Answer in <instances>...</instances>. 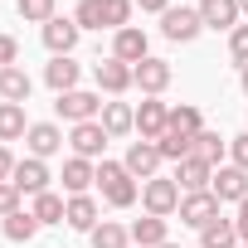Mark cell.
<instances>
[{
	"instance_id": "obj_1",
	"label": "cell",
	"mask_w": 248,
	"mask_h": 248,
	"mask_svg": "<svg viewBox=\"0 0 248 248\" xmlns=\"http://www.w3.org/2000/svg\"><path fill=\"white\" fill-rule=\"evenodd\" d=\"M97 190H102V200H107L112 209H132L137 195H141V185L132 180V170L122 166V161H107V156H102V166H97Z\"/></svg>"
},
{
	"instance_id": "obj_2",
	"label": "cell",
	"mask_w": 248,
	"mask_h": 248,
	"mask_svg": "<svg viewBox=\"0 0 248 248\" xmlns=\"http://www.w3.org/2000/svg\"><path fill=\"white\" fill-rule=\"evenodd\" d=\"M180 200H185V190H180L170 175H156V180H146V185H141V209H146V214H156V219L180 214Z\"/></svg>"
},
{
	"instance_id": "obj_3",
	"label": "cell",
	"mask_w": 248,
	"mask_h": 248,
	"mask_svg": "<svg viewBox=\"0 0 248 248\" xmlns=\"http://www.w3.org/2000/svg\"><path fill=\"white\" fill-rule=\"evenodd\" d=\"M54 112L68 122V127H78V122H97L102 117V93H88V88H73V93H59Z\"/></svg>"
},
{
	"instance_id": "obj_4",
	"label": "cell",
	"mask_w": 248,
	"mask_h": 248,
	"mask_svg": "<svg viewBox=\"0 0 248 248\" xmlns=\"http://www.w3.org/2000/svg\"><path fill=\"white\" fill-rule=\"evenodd\" d=\"M200 30H204L200 10H185V5H170V10L161 15V34H166L170 44H195V39H200Z\"/></svg>"
},
{
	"instance_id": "obj_5",
	"label": "cell",
	"mask_w": 248,
	"mask_h": 248,
	"mask_svg": "<svg viewBox=\"0 0 248 248\" xmlns=\"http://www.w3.org/2000/svg\"><path fill=\"white\" fill-rule=\"evenodd\" d=\"M39 34H44V49H49L54 59H68V54L78 49V34H83V30H78V20H73V15H54Z\"/></svg>"
},
{
	"instance_id": "obj_6",
	"label": "cell",
	"mask_w": 248,
	"mask_h": 248,
	"mask_svg": "<svg viewBox=\"0 0 248 248\" xmlns=\"http://www.w3.org/2000/svg\"><path fill=\"white\" fill-rule=\"evenodd\" d=\"M93 83H97V93H107V97H122L127 88H137V78H132V63H122V59H97V68H93Z\"/></svg>"
},
{
	"instance_id": "obj_7",
	"label": "cell",
	"mask_w": 248,
	"mask_h": 248,
	"mask_svg": "<svg viewBox=\"0 0 248 248\" xmlns=\"http://www.w3.org/2000/svg\"><path fill=\"white\" fill-rule=\"evenodd\" d=\"M214 219H219V195H214V190H195V195L180 200V224H185V229H204V224H214Z\"/></svg>"
},
{
	"instance_id": "obj_8",
	"label": "cell",
	"mask_w": 248,
	"mask_h": 248,
	"mask_svg": "<svg viewBox=\"0 0 248 248\" xmlns=\"http://www.w3.org/2000/svg\"><path fill=\"white\" fill-rule=\"evenodd\" d=\"M112 59H122V63H141V59H151V39H146V30L141 25H127V30H117L112 34Z\"/></svg>"
},
{
	"instance_id": "obj_9",
	"label": "cell",
	"mask_w": 248,
	"mask_h": 248,
	"mask_svg": "<svg viewBox=\"0 0 248 248\" xmlns=\"http://www.w3.org/2000/svg\"><path fill=\"white\" fill-rule=\"evenodd\" d=\"M132 78H137V88H141L146 97H161V93L170 88V78H175V68H170L166 59H156V54H151V59H141V63L132 68Z\"/></svg>"
},
{
	"instance_id": "obj_10",
	"label": "cell",
	"mask_w": 248,
	"mask_h": 248,
	"mask_svg": "<svg viewBox=\"0 0 248 248\" xmlns=\"http://www.w3.org/2000/svg\"><path fill=\"white\" fill-rule=\"evenodd\" d=\"M137 132H141V141H161V137L170 132V107H166L161 97H146V102L137 107Z\"/></svg>"
},
{
	"instance_id": "obj_11",
	"label": "cell",
	"mask_w": 248,
	"mask_h": 248,
	"mask_svg": "<svg viewBox=\"0 0 248 248\" xmlns=\"http://www.w3.org/2000/svg\"><path fill=\"white\" fill-rule=\"evenodd\" d=\"M107 132H102V122H78V127L68 132V146H73V156H83V161H97L102 151H107Z\"/></svg>"
},
{
	"instance_id": "obj_12",
	"label": "cell",
	"mask_w": 248,
	"mask_h": 248,
	"mask_svg": "<svg viewBox=\"0 0 248 248\" xmlns=\"http://www.w3.org/2000/svg\"><path fill=\"white\" fill-rule=\"evenodd\" d=\"M122 166L132 170V180H156V170H161V151H156V141H132L127 146V156H122Z\"/></svg>"
},
{
	"instance_id": "obj_13",
	"label": "cell",
	"mask_w": 248,
	"mask_h": 248,
	"mask_svg": "<svg viewBox=\"0 0 248 248\" xmlns=\"http://www.w3.org/2000/svg\"><path fill=\"white\" fill-rule=\"evenodd\" d=\"M49 161H39V156H25L20 166H15V175H10V185L20 190V195H44L49 190Z\"/></svg>"
},
{
	"instance_id": "obj_14",
	"label": "cell",
	"mask_w": 248,
	"mask_h": 248,
	"mask_svg": "<svg viewBox=\"0 0 248 248\" xmlns=\"http://www.w3.org/2000/svg\"><path fill=\"white\" fill-rule=\"evenodd\" d=\"M209 190L219 195V204H224V200H229V204H243V200H248V170H238V166L229 161V166H219V170H214Z\"/></svg>"
},
{
	"instance_id": "obj_15",
	"label": "cell",
	"mask_w": 248,
	"mask_h": 248,
	"mask_svg": "<svg viewBox=\"0 0 248 248\" xmlns=\"http://www.w3.org/2000/svg\"><path fill=\"white\" fill-rule=\"evenodd\" d=\"M25 146H30V156H39V161L59 156V151H63V132H59V122H34V127L25 132Z\"/></svg>"
},
{
	"instance_id": "obj_16",
	"label": "cell",
	"mask_w": 248,
	"mask_h": 248,
	"mask_svg": "<svg viewBox=\"0 0 248 248\" xmlns=\"http://www.w3.org/2000/svg\"><path fill=\"white\" fill-rule=\"evenodd\" d=\"M185 195H195V190H209V180H214V166L209 161H200V156H185L180 166H175V175H170Z\"/></svg>"
},
{
	"instance_id": "obj_17",
	"label": "cell",
	"mask_w": 248,
	"mask_h": 248,
	"mask_svg": "<svg viewBox=\"0 0 248 248\" xmlns=\"http://www.w3.org/2000/svg\"><path fill=\"white\" fill-rule=\"evenodd\" d=\"M200 20H204V30H238V0H200Z\"/></svg>"
},
{
	"instance_id": "obj_18",
	"label": "cell",
	"mask_w": 248,
	"mask_h": 248,
	"mask_svg": "<svg viewBox=\"0 0 248 248\" xmlns=\"http://www.w3.org/2000/svg\"><path fill=\"white\" fill-rule=\"evenodd\" d=\"M97 122H102L107 137H127V132H137V107L112 97V102H102V117H97Z\"/></svg>"
},
{
	"instance_id": "obj_19",
	"label": "cell",
	"mask_w": 248,
	"mask_h": 248,
	"mask_svg": "<svg viewBox=\"0 0 248 248\" xmlns=\"http://www.w3.org/2000/svg\"><path fill=\"white\" fill-rule=\"evenodd\" d=\"M93 185H97V166L83 161V156H68V161H63V190H68V195H88Z\"/></svg>"
},
{
	"instance_id": "obj_20",
	"label": "cell",
	"mask_w": 248,
	"mask_h": 248,
	"mask_svg": "<svg viewBox=\"0 0 248 248\" xmlns=\"http://www.w3.org/2000/svg\"><path fill=\"white\" fill-rule=\"evenodd\" d=\"M63 224L68 229H78V233H93L102 219H97V200L93 195H68V214H63Z\"/></svg>"
},
{
	"instance_id": "obj_21",
	"label": "cell",
	"mask_w": 248,
	"mask_h": 248,
	"mask_svg": "<svg viewBox=\"0 0 248 248\" xmlns=\"http://www.w3.org/2000/svg\"><path fill=\"white\" fill-rule=\"evenodd\" d=\"M78 78H83V68L73 63V54H68V59H49V63H44V83H49L54 93H73V88H78Z\"/></svg>"
},
{
	"instance_id": "obj_22",
	"label": "cell",
	"mask_w": 248,
	"mask_h": 248,
	"mask_svg": "<svg viewBox=\"0 0 248 248\" xmlns=\"http://www.w3.org/2000/svg\"><path fill=\"white\" fill-rule=\"evenodd\" d=\"M166 233H170V219H156V214H141L132 224V243L137 248H161V243H170Z\"/></svg>"
},
{
	"instance_id": "obj_23",
	"label": "cell",
	"mask_w": 248,
	"mask_h": 248,
	"mask_svg": "<svg viewBox=\"0 0 248 248\" xmlns=\"http://www.w3.org/2000/svg\"><path fill=\"white\" fill-rule=\"evenodd\" d=\"M34 122L25 117V102H0V146L5 141H20Z\"/></svg>"
},
{
	"instance_id": "obj_24",
	"label": "cell",
	"mask_w": 248,
	"mask_h": 248,
	"mask_svg": "<svg viewBox=\"0 0 248 248\" xmlns=\"http://www.w3.org/2000/svg\"><path fill=\"white\" fill-rule=\"evenodd\" d=\"M30 93H34V83H30V73L20 63L0 68V97H5V102H30Z\"/></svg>"
},
{
	"instance_id": "obj_25",
	"label": "cell",
	"mask_w": 248,
	"mask_h": 248,
	"mask_svg": "<svg viewBox=\"0 0 248 248\" xmlns=\"http://www.w3.org/2000/svg\"><path fill=\"white\" fill-rule=\"evenodd\" d=\"M0 229H5V238H10V243H30L44 224H39L30 209H15V214H5V219H0Z\"/></svg>"
},
{
	"instance_id": "obj_26",
	"label": "cell",
	"mask_w": 248,
	"mask_h": 248,
	"mask_svg": "<svg viewBox=\"0 0 248 248\" xmlns=\"http://www.w3.org/2000/svg\"><path fill=\"white\" fill-rule=\"evenodd\" d=\"M200 248H238V229H233V219H214V224H204L200 229Z\"/></svg>"
},
{
	"instance_id": "obj_27",
	"label": "cell",
	"mask_w": 248,
	"mask_h": 248,
	"mask_svg": "<svg viewBox=\"0 0 248 248\" xmlns=\"http://www.w3.org/2000/svg\"><path fill=\"white\" fill-rule=\"evenodd\" d=\"M88 243H93V248H127V243H132V229H122L117 219H102V224L88 233Z\"/></svg>"
},
{
	"instance_id": "obj_28",
	"label": "cell",
	"mask_w": 248,
	"mask_h": 248,
	"mask_svg": "<svg viewBox=\"0 0 248 248\" xmlns=\"http://www.w3.org/2000/svg\"><path fill=\"white\" fill-rule=\"evenodd\" d=\"M224 151H229V137H219V132H209V127L195 137V156H200V161H209L214 170L224 166Z\"/></svg>"
},
{
	"instance_id": "obj_29",
	"label": "cell",
	"mask_w": 248,
	"mask_h": 248,
	"mask_svg": "<svg viewBox=\"0 0 248 248\" xmlns=\"http://www.w3.org/2000/svg\"><path fill=\"white\" fill-rule=\"evenodd\" d=\"M39 224H63V214H68V200L63 195H54V190H44V195H34V209H30Z\"/></svg>"
},
{
	"instance_id": "obj_30",
	"label": "cell",
	"mask_w": 248,
	"mask_h": 248,
	"mask_svg": "<svg viewBox=\"0 0 248 248\" xmlns=\"http://www.w3.org/2000/svg\"><path fill=\"white\" fill-rule=\"evenodd\" d=\"M156 151H161V161H185V156H195V137H185V132H166L161 141H156Z\"/></svg>"
},
{
	"instance_id": "obj_31",
	"label": "cell",
	"mask_w": 248,
	"mask_h": 248,
	"mask_svg": "<svg viewBox=\"0 0 248 248\" xmlns=\"http://www.w3.org/2000/svg\"><path fill=\"white\" fill-rule=\"evenodd\" d=\"M15 15H20L25 25H39V30H44L59 10H54V0H15Z\"/></svg>"
},
{
	"instance_id": "obj_32",
	"label": "cell",
	"mask_w": 248,
	"mask_h": 248,
	"mask_svg": "<svg viewBox=\"0 0 248 248\" xmlns=\"http://www.w3.org/2000/svg\"><path fill=\"white\" fill-rule=\"evenodd\" d=\"M170 132H185V137H200V132H204V117H200V107H190V102L170 107Z\"/></svg>"
},
{
	"instance_id": "obj_33",
	"label": "cell",
	"mask_w": 248,
	"mask_h": 248,
	"mask_svg": "<svg viewBox=\"0 0 248 248\" xmlns=\"http://www.w3.org/2000/svg\"><path fill=\"white\" fill-rule=\"evenodd\" d=\"M132 10H137L132 0H102V30H112V34L127 30L132 25Z\"/></svg>"
},
{
	"instance_id": "obj_34",
	"label": "cell",
	"mask_w": 248,
	"mask_h": 248,
	"mask_svg": "<svg viewBox=\"0 0 248 248\" xmlns=\"http://www.w3.org/2000/svg\"><path fill=\"white\" fill-rule=\"evenodd\" d=\"M73 20H78V30H102V0H78Z\"/></svg>"
},
{
	"instance_id": "obj_35",
	"label": "cell",
	"mask_w": 248,
	"mask_h": 248,
	"mask_svg": "<svg viewBox=\"0 0 248 248\" xmlns=\"http://www.w3.org/2000/svg\"><path fill=\"white\" fill-rule=\"evenodd\" d=\"M229 59H233V63H238V68H243V63H248V25H238V30H233V34H229Z\"/></svg>"
},
{
	"instance_id": "obj_36",
	"label": "cell",
	"mask_w": 248,
	"mask_h": 248,
	"mask_svg": "<svg viewBox=\"0 0 248 248\" xmlns=\"http://www.w3.org/2000/svg\"><path fill=\"white\" fill-rule=\"evenodd\" d=\"M15 209H25V204H20V190H15L10 180H0V219L15 214Z\"/></svg>"
},
{
	"instance_id": "obj_37",
	"label": "cell",
	"mask_w": 248,
	"mask_h": 248,
	"mask_svg": "<svg viewBox=\"0 0 248 248\" xmlns=\"http://www.w3.org/2000/svg\"><path fill=\"white\" fill-rule=\"evenodd\" d=\"M15 63H20V39L0 34V68H15Z\"/></svg>"
},
{
	"instance_id": "obj_38",
	"label": "cell",
	"mask_w": 248,
	"mask_h": 248,
	"mask_svg": "<svg viewBox=\"0 0 248 248\" xmlns=\"http://www.w3.org/2000/svg\"><path fill=\"white\" fill-rule=\"evenodd\" d=\"M229 156H233V166H238V170H248V132L229 141Z\"/></svg>"
},
{
	"instance_id": "obj_39",
	"label": "cell",
	"mask_w": 248,
	"mask_h": 248,
	"mask_svg": "<svg viewBox=\"0 0 248 248\" xmlns=\"http://www.w3.org/2000/svg\"><path fill=\"white\" fill-rule=\"evenodd\" d=\"M15 166H20V161L10 156V146H0V180H10V175H15Z\"/></svg>"
},
{
	"instance_id": "obj_40",
	"label": "cell",
	"mask_w": 248,
	"mask_h": 248,
	"mask_svg": "<svg viewBox=\"0 0 248 248\" xmlns=\"http://www.w3.org/2000/svg\"><path fill=\"white\" fill-rule=\"evenodd\" d=\"M233 229H238V243H248V200L238 204V219H233Z\"/></svg>"
},
{
	"instance_id": "obj_41",
	"label": "cell",
	"mask_w": 248,
	"mask_h": 248,
	"mask_svg": "<svg viewBox=\"0 0 248 248\" xmlns=\"http://www.w3.org/2000/svg\"><path fill=\"white\" fill-rule=\"evenodd\" d=\"M132 5H141L146 15H166V10H170V0H132Z\"/></svg>"
},
{
	"instance_id": "obj_42",
	"label": "cell",
	"mask_w": 248,
	"mask_h": 248,
	"mask_svg": "<svg viewBox=\"0 0 248 248\" xmlns=\"http://www.w3.org/2000/svg\"><path fill=\"white\" fill-rule=\"evenodd\" d=\"M238 83H243V93H248V63H243V68H238Z\"/></svg>"
},
{
	"instance_id": "obj_43",
	"label": "cell",
	"mask_w": 248,
	"mask_h": 248,
	"mask_svg": "<svg viewBox=\"0 0 248 248\" xmlns=\"http://www.w3.org/2000/svg\"><path fill=\"white\" fill-rule=\"evenodd\" d=\"M238 15H248V0H238Z\"/></svg>"
},
{
	"instance_id": "obj_44",
	"label": "cell",
	"mask_w": 248,
	"mask_h": 248,
	"mask_svg": "<svg viewBox=\"0 0 248 248\" xmlns=\"http://www.w3.org/2000/svg\"><path fill=\"white\" fill-rule=\"evenodd\" d=\"M161 248H180V243H161Z\"/></svg>"
},
{
	"instance_id": "obj_45",
	"label": "cell",
	"mask_w": 248,
	"mask_h": 248,
	"mask_svg": "<svg viewBox=\"0 0 248 248\" xmlns=\"http://www.w3.org/2000/svg\"><path fill=\"white\" fill-rule=\"evenodd\" d=\"M238 248H248V243H238Z\"/></svg>"
}]
</instances>
